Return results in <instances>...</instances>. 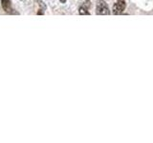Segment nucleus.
Masks as SVG:
<instances>
[{
	"mask_svg": "<svg viewBox=\"0 0 153 143\" xmlns=\"http://www.w3.org/2000/svg\"><path fill=\"white\" fill-rule=\"evenodd\" d=\"M96 13L98 15H108V14H110L109 8L103 0H99L98 1L97 7H96Z\"/></svg>",
	"mask_w": 153,
	"mask_h": 143,
	"instance_id": "f257e3e1",
	"label": "nucleus"
},
{
	"mask_svg": "<svg viewBox=\"0 0 153 143\" xmlns=\"http://www.w3.org/2000/svg\"><path fill=\"white\" fill-rule=\"evenodd\" d=\"M126 9V0H118L113 6V13L115 15L121 14Z\"/></svg>",
	"mask_w": 153,
	"mask_h": 143,
	"instance_id": "f03ea898",
	"label": "nucleus"
},
{
	"mask_svg": "<svg viewBox=\"0 0 153 143\" xmlns=\"http://www.w3.org/2000/svg\"><path fill=\"white\" fill-rule=\"evenodd\" d=\"M1 1H2V7L5 10V12L8 13H13V9L10 0H1Z\"/></svg>",
	"mask_w": 153,
	"mask_h": 143,
	"instance_id": "20e7f679",
	"label": "nucleus"
},
{
	"mask_svg": "<svg viewBox=\"0 0 153 143\" xmlns=\"http://www.w3.org/2000/svg\"><path fill=\"white\" fill-rule=\"evenodd\" d=\"M90 5H91V3H90V1L89 0H87V1H85L82 5L80 6V8H79V14H81V15H89L90 14V13H89V7H90Z\"/></svg>",
	"mask_w": 153,
	"mask_h": 143,
	"instance_id": "7ed1b4c3",
	"label": "nucleus"
},
{
	"mask_svg": "<svg viewBox=\"0 0 153 143\" xmlns=\"http://www.w3.org/2000/svg\"><path fill=\"white\" fill-rule=\"evenodd\" d=\"M59 1H60L61 3H65V2H66V0H59Z\"/></svg>",
	"mask_w": 153,
	"mask_h": 143,
	"instance_id": "39448f33",
	"label": "nucleus"
}]
</instances>
